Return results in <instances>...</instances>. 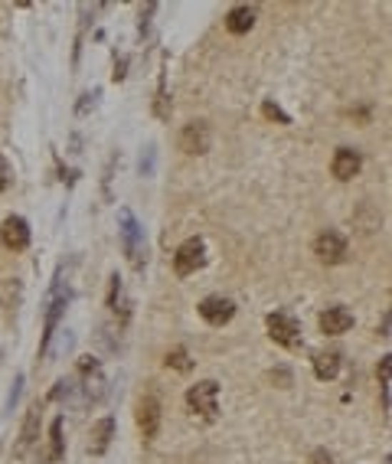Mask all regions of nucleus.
I'll return each mask as SVG.
<instances>
[{"instance_id":"obj_1","label":"nucleus","mask_w":392,"mask_h":464,"mask_svg":"<svg viewBox=\"0 0 392 464\" xmlns=\"http://www.w3.org/2000/svg\"><path fill=\"white\" fill-rule=\"evenodd\" d=\"M186 405H190L193 415L213 422L216 412H219V386H216L213 379H203V383L190 386L186 389Z\"/></svg>"},{"instance_id":"obj_2","label":"nucleus","mask_w":392,"mask_h":464,"mask_svg":"<svg viewBox=\"0 0 392 464\" xmlns=\"http://www.w3.org/2000/svg\"><path fill=\"white\" fill-rule=\"evenodd\" d=\"M118 219H121V242H124V252H128L131 265H134V268H141V265H144V229H141L138 219L131 216L128 209H121V213H118Z\"/></svg>"},{"instance_id":"obj_3","label":"nucleus","mask_w":392,"mask_h":464,"mask_svg":"<svg viewBox=\"0 0 392 464\" xmlns=\"http://www.w3.org/2000/svg\"><path fill=\"white\" fill-rule=\"evenodd\" d=\"M268 337L275 343H281V347L288 350H298L301 347V324L291 318V314H285V311H275V314H268Z\"/></svg>"},{"instance_id":"obj_4","label":"nucleus","mask_w":392,"mask_h":464,"mask_svg":"<svg viewBox=\"0 0 392 464\" xmlns=\"http://www.w3.org/2000/svg\"><path fill=\"white\" fill-rule=\"evenodd\" d=\"M203 265H206V246H203V239H186L177 248V256H174V271H177L180 278L200 271Z\"/></svg>"},{"instance_id":"obj_5","label":"nucleus","mask_w":392,"mask_h":464,"mask_svg":"<svg viewBox=\"0 0 392 464\" xmlns=\"http://www.w3.org/2000/svg\"><path fill=\"white\" fill-rule=\"evenodd\" d=\"M314 252L323 265H340L346 258V239L337 229H323L314 242Z\"/></svg>"},{"instance_id":"obj_6","label":"nucleus","mask_w":392,"mask_h":464,"mask_svg":"<svg viewBox=\"0 0 392 464\" xmlns=\"http://www.w3.org/2000/svg\"><path fill=\"white\" fill-rule=\"evenodd\" d=\"M232 314H236V304H232L229 298H223V294H209V298L200 301V318L213 327L229 324Z\"/></svg>"},{"instance_id":"obj_7","label":"nucleus","mask_w":392,"mask_h":464,"mask_svg":"<svg viewBox=\"0 0 392 464\" xmlns=\"http://www.w3.org/2000/svg\"><path fill=\"white\" fill-rule=\"evenodd\" d=\"M209 141H213L209 124L206 121H190L184 131H180V151H184V154H206Z\"/></svg>"},{"instance_id":"obj_8","label":"nucleus","mask_w":392,"mask_h":464,"mask_svg":"<svg viewBox=\"0 0 392 464\" xmlns=\"http://www.w3.org/2000/svg\"><path fill=\"white\" fill-rule=\"evenodd\" d=\"M0 242H4L7 248H14V252L30 246V226H26V219L24 216L4 219V226H0Z\"/></svg>"},{"instance_id":"obj_9","label":"nucleus","mask_w":392,"mask_h":464,"mask_svg":"<svg viewBox=\"0 0 392 464\" xmlns=\"http://www.w3.org/2000/svg\"><path fill=\"white\" fill-rule=\"evenodd\" d=\"M138 428L147 441L157 438V432H161V403L154 395H144L138 403Z\"/></svg>"},{"instance_id":"obj_10","label":"nucleus","mask_w":392,"mask_h":464,"mask_svg":"<svg viewBox=\"0 0 392 464\" xmlns=\"http://www.w3.org/2000/svg\"><path fill=\"white\" fill-rule=\"evenodd\" d=\"M360 167H363V157H360V151H353V147H340L331 161V171L337 180H353L356 173H360Z\"/></svg>"},{"instance_id":"obj_11","label":"nucleus","mask_w":392,"mask_h":464,"mask_svg":"<svg viewBox=\"0 0 392 464\" xmlns=\"http://www.w3.org/2000/svg\"><path fill=\"white\" fill-rule=\"evenodd\" d=\"M353 327V314L343 308V304H333V308H327L321 314V331L331 333V337H337V333H346Z\"/></svg>"},{"instance_id":"obj_12","label":"nucleus","mask_w":392,"mask_h":464,"mask_svg":"<svg viewBox=\"0 0 392 464\" xmlns=\"http://www.w3.org/2000/svg\"><path fill=\"white\" fill-rule=\"evenodd\" d=\"M82 376H85V395L89 399H101L105 395V376H101L99 363H95L92 356H82Z\"/></svg>"},{"instance_id":"obj_13","label":"nucleus","mask_w":392,"mask_h":464,"mask_svg":"<svg viewBox=\"0 0 392 464\" xmlns=\"http://www.w3.org/2000/svg\"><path fill=\"white\" fill-rule=\"evenodd\" d=\"M111 438H115V422L111 418H99L92 425V432H89V451L92 455H105Z\"/></svg>"},{"instance_id":"obj_14","label":"nucleus","mask_w":392,"mask_h":464,"mask_svg":"<svg viewBox=\"0 0 392 464\" xmlns=\"http://www.w3.org/2000/svg\"><path fill=\"white\" fill-rule=\"evenodd\" d=\"M255 26V7H232L229 14H226V30L232 33V36H242V33H248Z\"/></svg>"},{"instance_id":"obj_15","label":"nucleus","mask_w":392,"mask_h":464,"mask_svg":"<svg viewBox=\"0 0 392 464\" xmlns=\"http://www.w3.org/2000/svg\"><path fill=\"white\" fill-rule=\"evenodd\" d=\"M36 428H39V405L36 409L26 412V422H24V432H20V445H16V455H26L36 441Z\"/></svg>"},{"instance_id":"obj_16","label":"nucleus","mask_w":392,"mask_h":464,"mask_svg":"<svg viewBox=\"0 0 392 464\" xmlns=\"http://www.w3.org/2000/svg\"><path fill=\"white\" fill-rule=\"evenodd\" d=\"M0 301H4V308H10V311L20 308V301H24V285H20V278L0 281Z\"/></svg>"},{"instance_id":"obj_17","label":"nucleus","mask_w":392,"mask_h":464,"mask_svg":"<svg viewBox=\"0 0 392 464\" xmlns=\"http://www.w3.org/2000/svg\"><path fill=\"white\" fill-rule=\"evenodd\" d=\"M314 373H317V379H333L340 373V353H333V350L317 353L314 356Z\"/></svg>"},{"instance_id":"obj_18","label":"nucleus","mask_w":392,"mask_h":464,"mask_svg":"<svg viewBox=\"0 0 392 464\" xmlns=\"http://www.w3.org/2000/svg\"><path fill=\"white\" fill-rule=\"evenodd\" d=\"M66 455V445H62V418H53V428H49V458L59 461Z\"/></svg>"},{"instance_id":"obj_19","label":"nucleus","mask_w":392,"mask_h":464,"mask_svg":"<svg viewBox=\"0 0 392 464\" xmlns=\"http://www.w3.org/2000/svg\"><path fill=\"white\" fill-rule=\"evenodd\" d=\"M167 366H174V370L186 373V370L193 366V360H190V353H186V350H170V353H167Z\"/></svg>"},{"instance_id":"obj_20","label":"nucleus","mask_w":392,"mask_h":464,"mask_svg":"<svg viewBox=\"0 0 392 464\" xmlns=\"http://www.w3.org/2000/svg\"><path fill=\"white\" fill-rule=\"evenodd\" d=\"M261 111H265V115L268 118H275V121H281V124H288V115L281 109H278V105H271V101H265V105H261Z\"/></svg>"},{"instance_id":"obj_21","label":"nucleus","mask_w":392,"mask_h":464,"mask_svg":"<svg viewBox=\"0 0 392 464\" xmlns=\"http://www.w3.org/2000/svg\"><path fill=\"white\" fill-rule=\"evenodd\" d=\"M311 464H333V455L327 448H317L314 455H311Z\"/></svg>"},{"instance_id":"obj_22","label":"nucleus","mask_w":392,"mask_h":464,"mask_svg":"<svg viewBox=\"0 0 392 464\" xmlns=\"http://www.w3.org/2000/svg\"><path fill=\"white\" fill-rule=\"evenodd\" d=\"M7 183H10V167H7V161L0 157V193L7 190Z\"/></svg>"},{"instance_id":"obj_23","label":"nucleus","mask_w":392,"mask_h":464,"mask_svg":"<svg viewBox=\"0 0 392 464\" xmlns=\"http://www.w3.org/2000/svg\"><path fill=\"white\" fill-rule=\"evenodd\" d=\"M0 360H4V350H0Z\"/></svg>"}]
</instances>
